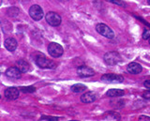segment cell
<instances>
[{"mask_svg": "<svg viewBox=\"0 0 150 121\" xmlns=\"http://www.w3.org/2000/svg\"><path fill=\"white\" fill-rule=\"evenodd\" d=\"M36 63L37 65L41 69H54L56 68V64L46 58L43 54H39V57L36 58Z\"/></svg>", "mask_w": 150, "mask_h": 121, "instance_id": "6da1fadb", "label": "cell"}, {"mask_svg": "<svg viewBox=\"0 0 150 121\" xmlns=\"http://www.w3.org/2000/svg\"><path fill=\"white\" fill-rule=\"evenodd\" d=\"M103 59H104V62L109 66H115V65L121 62V57L117 52L106 53Z\"/></svg>", "mask_w": 150, "mask_h": 121, "instance_id": "7a4b0ae2", "label": "cell"}, {"mask_svg": "<svg viewBox=\"0 0 150 121\" xmlns=\"http://www.w3.org/2000/svg\"><path fill=\"white\" fill-rule=\"evenodd\" d=\"M96 30H97L98 33H100L103 37H105V38L112 39L115 37L114 31H112L107 25L102 24V23H100V24H98L96 25Z\"/></svg>", "mask_w": 150, "mask_h": 121, "instance_id": "3957f363", "label": "cell"}, {"mask_svg": "<svg viewBox=\"0 0 150 121\" xmlns=\"http://www.w3.org/2000/svg\"><path fill=\"white\" fill-rule=\"evenodd\" d=\"M48 53L50 54L51 57H60L61 55L64 53V49L60 44L56 43V42H52L48 46Z\"/></svg>", "mask_w": 150, "mask_h": 121, "instance_id": "277c9868", "label": "cell"}, {"mask_svg": "<svg viewBox=\"0 0 150 121\" xmlns=\"http://www.w3.org/2000/svg\"><path fill=\"white\" fill-rule=\"evenodd\" d=\"M45 19L46 22L52 26H58L60 25L61 22H62V19H61V16L56 12H53L50 11L45 15Z\"/></svg>", "mask_w": 150, "mask_h": 121, "instance_id": "5b68a950", "label": "cell"}, {"mask_svg": "<svg viewBox=\"0 0 150 121\" xmlns=\"http://www.w3.org/2000/svg\"><path fill=\"white\" fill-rule=\"evenodd\" d=\"M101 81L108 83H122L124 81V78L118 74H114V73H107L101 76Z\"/></svg>", "mask_w": 150, "mask_h": 121, "instance_id": "8992f818", "label": "cell"}, {"mask_svg": "<svg viewBox=\"0 0 150 121\" xmlns=\"http://www.w3.org/2000/svg\"><path fill=\"white\" fill-rule=\"evenodd\" d=\"M29 15L33 20L40 21L43 18V11L39 5H33L29 10Z\"/></svg>", "mask_w": 150, "mask_h": 121, "instance_id": "52a82bcc", "label": "cell"}, {"mask_svg": "<svg viewBox=\"0 0 150 121\" xmlns=\"http://www.w3.org/2000/svg\"><path fill=\"white\" fill-rule=\"evenodd\" d=\"M77 74L80 77L83 78H86V77H90L93 76L95 74V71H93L91 68L86 67V66H80L77 69Z\"/></svg>", "mask_w": 150, "mask_h": 121, "instance_id": "ba28073f", "label": "cell"}, {"mask_svg": "<svg viewBox=\"0 0 150 121\" xmlns=\"http://www.w3.org/2000/svg\"><path fill=\"white\" fill-rule=\"evenodd\" d=\"M19 88L16 87H8L5 90V97L8 100H16L19 97Z\"/></svg>", "mask_w": 150, "mask_h": 121, "instance_id": "9c48e42d", "label": "cell"}, {"mask_svg": "<svg viewBox=\"0 0 150 121\" xmlns=\"http://www.w3.org/2000/svg\"><path fill=\"white\" fill-rule=\"evenodd\" d=\"M127 71L131 74H139L142 72L143 68L137 62H131L128 65V67H127Z\"/></svg>", "mask_w": 150, "mask_h": 121, "instance_id": "30bf717a", "label": "cell"}, {"mask_svg": "<svg viewBox=\"0 0 150 121\" xmlns=\"http://www.w3.org/2000/svg\"><path fill=\"white\" fill-rule=\"evenodd\" d=\"M22 73L23 72L17 67H11V68H8L7 69V71H6L7 76L9 77V78H13V79H19V78H21Z\"/></svg>", "mask_w": 150, "mask_h": 121, "instance_id": "8fae6325", "label": "cell"}, {"mask_svg": "<svg viewBox=\"0 0 150 121\" xmlns=\"http://www.w3.org/2000/svg\"><path fill=\"white\" fill-rule=\"evenodd\" d=\"M97 100V95L94 92H86L81 97V100L83 103H91Z\"/></svg>", "mask_w": 150, "mask_h": 121, "instance_id": "7c38bea8", "label": "cell"}, {"mask_svg": "<svg viewBox=\"0 0 150 121\" xmlns=\"http://www.w3.org/2000/svg\"><path fill=\"white\" fill-rule=\"evenodd\" d=\"M17 40L14 39V38H8L6 40H5V47L8 51L9 52H13V51H15L16 48H17Z\"/></svg>", "mask_w": 150, "mask_h": 121, "instance_id": "4fadbf2b", "label": "cell"}, {"mask_svg": "<svg viewBox=\"0 0 150 121\" xmlns=\"http://www.w3.org/2000/svg\"><path fill=\"white\" fill-rule=\"evenodd\" d=\"M16 67L20 69V71L23 72V73H25L28 71V69H29V64H28L25 60L23 59H21V60H18L16 62Z\"/></svg>", "mask_w": 150, "mask_h": 121, "instance_id": "5bb4252c", "label": "cell"}, {"mask_svg": "<svg viewBox=\"0 0 150 121\" xmlns=\"http://www.w3.org/2000/svg\"><path fill=\"white\" fill-rule=\"evenodd\" d=\"M125 92L122 89H116V88H114V89H109L106 93V96L111 97V98H116V97H122L124 96Z\"/></svg>", "mask_w": 150, "mask_h": 121, "instance_id": "9a60e30c", "label": "cell"}, {"mask_svg": "<svg viewBox=\"0 0 150 121\" xmlns=\"http://www.w3.org/2000/svg\"><path fill=\"white\" fill-rule=\"evenodd\" d=\"M86 89H87V87L86 86L82 85V83H76V85H73L71 86V90L74 93H80V92H83Z\"/></svg>", "mask_w": 150, "mask_h": 121, "instance_id": "2e32d148", "label": "cell"}, {"mask_svg": "<svg viewBox=\"0 0 150 121\" xmlns=\"http://www.w3.org/2000/svg\"><path fill=\"white\" fill-rule=\"evenodd\" d=\"M19 89L23 93H33V92H35L36 87L35 86H23L19 88Z\"/></svg>", "mask_w": 150, "mask_h": 121, "instance_id": "e0dca14e", "label": "cell"}, {"mask_svg": "<svg viewBox=\"0 0 150 121\" xmlns=\"http://www.w3.org/2000/svg\"><path fill=\"white\" fill-rule=\"evenodd\" d=\"M58 120V117H55V116H47V115H42L40 117V120Z\"/></svg>", "mask_w": 150, "mask_h": 121, "instance_id": "ac0fdd59", "label": "cell"}, {"mask_svg": "<svg viewBox=\"0 0 150 121\" xmlns=\"http://www.w3.org/2000/svg\"><path fill=\"white\" fill-rule=\"evenodd\" d=\"M143 39L144 40H147L150 39V29H145L143 33Z\"/></svg>", "mask_w": 150, "mask_h": 121, "instance_id": "d6986e66", "label": "cell"}, {"mask_svg": "<svg viewBox=\"0 0 150 121\" xmlns=\"http://www.w3.org/2000/svg\"><path fill=\"white\" fill-rule=\"evenodd\" d=\"M107 1L112 2V3H115L116 5H119V6H123L125 7V3L122 1V0H107Z\"/></svg>", "mask_w": 150, "mask_h": 121, "instance_id": "ffe728a7", "label": "cell"}, {"mask_svg": "<svg viewBox=\"0 0 150 121\" xmlns=\"http://www.w3.org/2000/svg\"><path fill=\"white\" fill-rule=\"evenodd\" d=\"M143 97L145 100H150V90H146L145 92H144Z\"/></svg>", "mask_w": 150, "mask_h": 121, "instance_id": "44dd1931", "label": "cell"}, {"mask_svg": "<svg viewBox=\"0 0 150 121\" xmlns=\"http://www.w3.org/2000/svg\"><path fill=\"white\" fill-rule=\"evenodd\" d=\"M139 120H150V116L141 115V116H139Z\"/></svg>", "mask_w": 150, "mask_h": 121, "instance_id": "7402d4cb", "label": "cell"}, {"mask_svg": "<svg viewBox=\"0 0 150 121\" xmlns=\"http://www.w3.org/2000/svg\"><path fill=\"white\" fill-rule=\"evenodd\" d=\"M144 86L148 88V89H150V80H146L144 83Z\"/></svg>", "mask_w": 150, "mask_h": 121, "instance_id": "603a6c76", "label": "cell"}, {"mask_svg": "<svg viewBox=\"0 0 150 121\" xmlns=\"http://www.w3.org/2000/svg\"><path fill=\"white\" fill-rule=\"evenodd\" d=\"M19 1H20V2H27L28 0H19Z\"/></svg>", "mask_w": 150, "mask_h": 121, "instance_id": "cb8c5ba5", "label": "cell"}, {"mask_svg": "<svg viewBox=\"0 0 150 121\" xmlns=\"http://www.w3.org/2000/svg\"><path fill=\"white\" fill-rule=\"evenodd\" d=\"M58 1H61V2H66V1H69V0H58Z\"/></svg>", "mask_w": 150, "mask_h": 121, "instance_id": "d4e9b609", "label": "cell"}, {"mask_svg": "<svg viewBox=\"0 0 150 121\" xmlns=\"http://www.w3.org/2000/svg\"><path fill=\"white\" fill-rule=\"evenodd\" d=\"M147 3H148L149 5H150V0H147Z\"/></svg>", "mask_w": 150, "mask_h": 121, "instance_id": "484cf974", "label": "cell"}, {"mask_svg": "<svg viewBox=\"0 0 150 121\" xmlns=\"http://www.w3.org/2000/svg\"><path fill=\"white\" fill-rule=\"evenodd\" d=\"M149 44H150V39H149Z\"/></svg>", "mask_w": 150, "mask_h": 121, "instance_id": "4316f807", "label": "cell"}]
</instances>
